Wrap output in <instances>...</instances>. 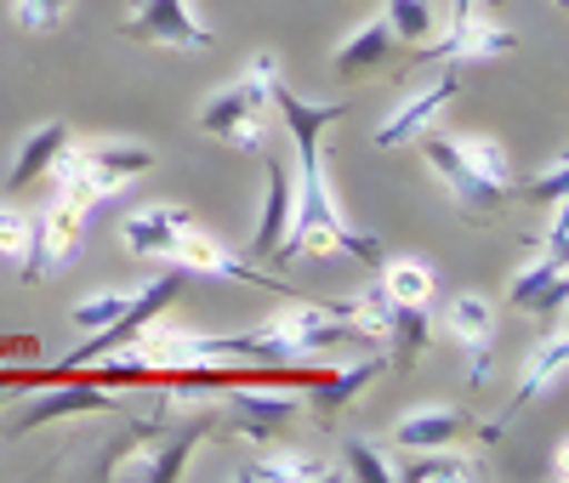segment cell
<instances>
[{
	"instance_id": "obj_1",
	"label": "cell",
	"mask_w": 569,
	"mask_h": 483,
	"mask_svg": "<svg viewBox=\"0 0 569 483\" xmlns=\"http://www.w3.org/2000/svg\"><path fill=\"white\" fill-rule=\"evenodd\" d=\"M330 251H348L359 262H382V239L376 233H359L342 222L337 200L325 188V165L319 154H297V211H291V228L273 245L279 262H297V256H330Z\"/></svg>"
},
{
	"instance_id": "obj_2",
	"label": "cell",
	"mask_w": 569,
	"mask_h": 483,
	"mask_svg": "<svg viewBox=\"0 0 569 483\" xmlns=\"http://www.w3.org/2000/svg\"><path fill=\"white\" fill-rule=\"evenodd\" d=\"M337 342H353V324L337 313V302L319 308V302H297L273 319H262L257 330L228 335L233 359H251V364H297L308 353H325Z\"/></svg>"
},
{
	"instance_id": "obj_3",
	"label": "cell",
	"mask_w": 569,
	"mask_h": 483,
	"mask_svg": "<svg viewBox=\"0 0 569 483\" xmlns=\"http://www.w3.org/2000/svg\"><path fill=\"white\" fill-rule=\"evenodd\" d=\"M149 165H154V154L137 149V142H98V149H63L52 177H58V193L80 200L86 211H98Z\"/></svg>"
},
{
	"instance_id": "obj_4",
	"label": "cell",
	"mask_w": 569,
	"mask_h": 483,
	"mask_svg": "<svg viewBox=\"0 0 569 483\" xmlns=\"http://www.w3.org/2000/svg\"><path fill=\"white\" fill-rule=\"evenodd\" d=\"M273 74H279V69H273L268 52L251 58V69L233 80V85H222L211 103L200 109V131L228 137V142H240V149H262V125H257V114L268 109V80H273Z\"/></svg>"
},
{
	"instance_id": "obj_5",
	"label": "cell",
	"mask_w": 569,
	"mask_h": 483,
	"mask_svg": "<svg viewBox=\"0 0 569 483\" xmlns=\"http://www.w3.org/2000/svg\"><path fill=\"white\" fill-rule=\"evenodd\" d=\"M182 284H188V273L177 268V273H160V279H149L137 290V296L126 302V313L114 319V324H103V330H91V342H80L69 359H63V370H86V364H98V359H109L114 348H126L131 335L142 330V324H154L177 296H182Z\"/></svg>"
},
{
	"instance_id": "obj_6",
	"label": "cell",
	"mask_w": 569,
	"mask_h": 483,
	"mask_svg": "<svg viewBox=\"0 0 569 483\" xmlns=\"http://www.w3.org/2000/svg\"><path fill=\"white\" fill-rule=\"evenodd\" d=\"M86 205L58 193V205H46L40 217H29V251H23V284H40L46 273H58L86 239Z\"/></svg>"
},
{
	"instance_id": "obj_7",
	"label": "cell",
	"mask_w": 569,
	"mask_h": 483,
	"mask_svg": "<svg viewBox=\"0 0 569 483\" xmlns=\"http://www.w3.org/2000/svg\"><path fill=\"white\" fill-rule=\"evenodd\" d=\"M518 46V34L512 29H501L496 18H485L479 12V0H456V18H450V29L439 34V46H427L421 40V58H433V63H490V58H507Z\"/></svg>"
},
{
	"instance_id": "obj_8",
	"label": "cell",
	"mask_w": 569,
	"mask_h": 483,
	"mask_svg": "<svg viewBox=\"0 0 569 483\" xmlns=\"http://www.w3.org/2000/svg\"><path fill=\"white\" fill-rule=\"evenodd\" d=\"M120 34L137 46H182V52L211 46V29L188 12V0H137L131 18L120 23Z\"/></svg>"
},
{
	"instance_id": "obj_9",
	"label": "cell",
	"mask_w": 569,
	"mask_h": 483,
	"mask_svg": "<svg viewBox=\"0 0 569 483\" xmlns=\"http://www.w3.org/2000/svg\"><path fill=\"white\" fill-rule=\"evenodd\" d=\"M456 91H461V69H456V63H445V74H439V80H427L421 91H410L405 103L382 120V131H376V149H399V142L421 137L427 125L439 120V109H450V103H456Z\"/></svg>"
},
{
	"instance_id": "obj_10",
	"label": "cell",
	"mask_w": 569,
	"mask_h": 483,
	"mask_svg": "<svg viewBox=\"0 0 569 483\" xmlns=\"http://www.w3.org/2000/svg\"><path fill=\"white\" fill-rule=\"evenodd\" d=\"M445 324H450V335L467 348V381L472 386H485L490 375H496V308L485 302V296H456L450 308H445Z\"/></svg>"
},
{
	"instance_id": "obj_11",
	"label": "cell",
	"mask_w": 569,
	"mask_h": 483,
	"mask_svg": "<svg viewBox=\"0 0 569 483\" xmlns=\"http://www.w3.org/2000/svg\"><path fill=\"white\" fill-rule=\"evenodd\" d=\"M171 268H182V273H211V279H246V284H262V290H284V284H273V273H257L246 256H233V251H222L217 239L206 233V228H194L188 222L182 233H177V245H171V256H166Z\"/></svg>"
},
{
	"instance_id": "obj_12",
	"label": "cell",
	"mask_w": 569,
	"mask_h": 483,
	"mask_svg": "<svg viewBox=\"0 0 569 483\" xmlns=\"http://www.w3.org/2000/svg\"><path fill=\"white\" fill-rule=\"evenodd\" d=\"M98 410H114V393L103 381H69V386H52V393H40L18 410L12 432H34L46 421H69V415H98Z\"/></svg>"
},
{
	"instance_id": "obj_13",
	"label": "cell",
	"mask_w": 569,
	"mask_h": 483,
	"mask_svg": "<svg viewBox=\"0 0 569 483\" xmlns=\"http://www.w3.org/2000/svg\"><path fill=\"white\" fill-rule=\"evenodd\" d=\"M421 154H427V165H433L439 177H445V188L456 193V205L461 211H472V217H485V211H496L507 193L501 188H490V182H479L467 165H461V154H456V142L450 137H433V131H421Z\"/></svg>"
},
{
	"instance_id": "obj_14",
	"label": "cell",
	"mask_w": 569,
	"mask_h": 483,
	"mask_svg": "<svg viewBox=\"0 0 569 483\" xmlns=\"http://www.w3.org/2000/svg\"><path fill=\"white\" fill-rule=\"evenodd\" d=\"M268 103L284 114V131H291L297 154H313V149H319V131H330V125L348 114V103H308V97H297L279 74L268 80Z\"/></svg>"
},
{
	"instance_id": "obj_15",
	"label": "cell",
	"mask_w": 569,
	"mask_h": 483,
	"mask_svg": "<svg viewBox=\"0 0 569 483\" xmlns=\"http://www.w3.org/2000/svg\"><path fill=\"white\" fill-rule=\"evenodd\" d=\"M194 222L182 205H149V211H131L126 222H120V245L131 251V256H171V245H177V233Z\"/></svg>"
},
{
	"instance_id": "obj_16",
	"label": "cell",
	"mask_w": 569,
	"mask_h": 483,
	"mask_svg": "<svg viewBox=\"0 0 569 483\" xmlns=\"http://www.w3.org/2000/svg\"><path fill=\"white\" fill-rule=\"evenodd\" d=\"M569 262L563 256H552V251H541L525 273L512 279V290H507V302L512 308H530V313H558L563 308V296H569V273H563Z\"/></svg>"
},
{
	"instance_id": "obj_17",
	"label": "cell",
	"mask_w": 569,
	"mask_h": 483,
	"mask_svg": "<svg viewBox=\"0 0 569 483\" xmlns=\"http://www.w3.org/2000/svg\"><path fill=\"white\" fill-rule=\"evenodd\" d=\"M472 421H467V410H450V404H421V410H410L399 426H393V444L399 450H450L461 432H467Z\"/></svg>"
},
{
	"instance_id": "obj_18",
	"label": "cell",
	"mask_w": 569,
	"mask_h": 483,
	"mask_svg": "<svg viewBox=\"0 0 569 483\" xmlns=\"http://www.w3.org/2000/svg\"><path fill=\"white\" fill-rule=\"evenodd\" d=\"M291 211H297V177L268 154V200H262V217H257V233H251V256H273V245L284 239V228H291Z\"/></svg>"
},
{
	"instance_id": "obj_19",
	"label": "cell",
	"mask_w": 569,
	"mask_h": 483,
	"mask_svg": "<svg viewBox=\"0 0 569 483\" xmlns=\"http://www.w3.org/2000/svg\"><path fill=\"white\" fill-rule=\"evenodd\" d=\"M222 393L233 410V432H246V439H268L273 426H284L297 415L291 393H257V386H222Z\"/></svg>"
},
{
	"instance_id": "obj_20",
	"label": "cell",
	"mask_w": 569,
	"mask_h": 483,
	"mask_svg": "<svg viewBox=\"0 0 569 483\" xmlns=\"http://www.w3.org/2000/svg\"><path fill=\"white\" fill-rule=\"evenodd\" d=\"M63 149H69V125H63V120L34 125V131L23 137V149H18L12 171H7V188H29V182H40L46 171L58 165V154H63Z\"/></svg>"
},
{
	"instance_id": "obj_21",
	"label": "cell",
	"mask_w": 569,
	"mask_h": 483,
	"mask_svg": "<svg viewBox=\"0 0 569 483\" xmlns=\"http://www.w3.org/2000/svg\"><path fill=\"white\" fill-rule=\"evenodd\" d=\"M206 432H211V421L200 415V421H188L177 439H166L149 461H137V466H126V477H142V483H171L182 466H188V455H194L200 444H206Z\"/></svg>"
},
{
	"instance_id": "obj_22",
	"label": "cell",
	"mask_w": 569,
	"mask_h": 483,
	"mask_svg": "<svg viewBox=\"0 0 569 483\" xmlns=\"http://www.w3.org/2000/svg\"><path fill=\"white\" fill-rule=\"evenodd\" d=\"M563 359H569V335H563V330H552L547 342L530 353V364H525V381H518V393H512V410H507V421H512L518 410H530V404L547 393V386L563 375Z\"/></svg>"
},
{
	"instance_id": "obj_23",
	"label": "cell",
	"mask_w": 569,
	"mask_h": 483,
	"mask_svg": "<svg viewBox=\"0 0 569 483\" xmlns=\"http://www.w3.org/2000/svg\"><path fill=\"white\" fill-rule=\"evenodd\" d=\"M393 29L382 23V18H370V23H359L348 40H342V52H337V74L342 80H353V74H365V69H376L388 52H393Z\"/></svg>"
},
{
	"instance_id": "obj_24",
	"label": "cell",
	"mask_w": 569,
	"mask_h": 483,
	"mask_svg": "<svg viewBox=\"0 0 569 483\" xmlns=\"http://www.w3.org/2000/svg\"><path fill=\"white\" fill-rule=\"evenodd\" d=\"M382 370H388V359H365V364H348V370H337V375H325V381L313 386V410H319V415H342Z\"/></svg>"
},
{
	"instance_id": "obj_25",
	"label": "cell",
	"mask_w": 569,
	"mask_h": 483,
	"mask_svg": "<svg viewBox=\"0 0 569 483\" xmlns=\"http://www.w3.org/2000/svg\"><path fill=\"white\" fill-rule=\"evenodd\" d=\"M456 142V154H461V165L479 177V182H490V188H501V193H512V160H507V149L496 137H450Z\"/></svg>"
},
{
	"instance_id": "obj_26",
	"label": "cell",
	"mask_w": 569,
	"mask_h": 483,
	"mask_svg": "<svg viewBox=\"0 0 569 483\" xmlns=\"http://www.w3.org/2000/svg\"><path fill=\"white\" fill-rule=\"evenodd\" d=\"M388 353H393V364H416L421 359V348H427V308H410V302H393V313H388Z\"/></svg>"
},
{
	"instance_id": "obj_27",
	"label": "cell",
	"mask_w": 569,
	"mask_h": 483,
	"mask_svg": "<svg viewBox=\"0 0 569 483\" xmlns=\"http://www.w3.org/2000/svg\"><path fill=\"white\" fill-rule=\"evenodd\" d=\"M240 477L251 483H325V477H337L325 461H297V450H273L268 461H251Z\"/></svg>"
},
{
	"instance_id": "obj_28",
	"label": "cell",
	"mask_w": 569,
	"mask_h": 483,
	"mask_svg": "<svg viewBox=\"0 0 569 483\" xmlns=\"http://www.w3.org/2000/svg\"><path fill=\"white\" fill-rule=\"evenodd\" d=\"M376 284H382L393 302H410V308H427V302H433V268H427V262H410V256L382 262V279H376Z\"/></svg>"
},
{
	"instance_id": "obj_29",
	"label": "cell",
	"mask_w": 569,
	"mask_h": 483,
	"mask_svg": "<svg viewBox=\"0 0 569 483\" xmlns=\"http://www.w3.org/2000/svg\"><path fill=\"white\" fill-rule=\"evenodd\" d=\"M382 23L393 29L399 46H421L427 34H433V0H388Z\"/></svg>"
},
{
	"instance_id": "obj_30",
	"label": "cell",
	"mask_w": 569,
	"mask_h": 483,
	"mask_svg": "<svg viewBox=\"0 0 569 483\" xmlns=\"http://www.w3.org/2000/svg\"><path fill=\"white\" fill-rule=\"evenodd\" d=\"M399 477H410V483H479L485 466L467 461V455H427V461L399 466Z\"/></svg>"
},
{
	"instance_id": "obj_31",
	"label": "cell",
	"mask_w": 569,
	"mask_h": 483,
	"mask_svg": "<svg viewBox=\"0 0 569 483\" xmlns=\"http://www.w3.org/2000/svg\"><path fill=\"white\" fill-rule=\"evenodd\" d=\"M12 18L23 34H52L69 18V0H12Z\"/></svg>"
},
{
	"instance_id": "obj_32",
	"label": "cell",
	"mask_w": 569,
	"mask_h": 483,
	"mask_svg": "<svg viewBox=\"0 0 569 483\" xmlns=\"http://www.w3.org/2000/svg\"><path fill=\"white\" fill-rule=\"evenodd\" d=\"M126 302H131L126 290H98V296L74 302V313H69V319H74L80 330H103V324H114V319L126 313Z\"/></svg>"
},
{
	"instance_id": "obj_33",
	"label": "cell",
	"mask_w": 569,
	"mask_h": 483,
	"mask_svg": "<svg viewBox=\"0 0 569 483\" xmlns=\"http://www.w3.org/2000/svg\"><path fill=\"white\" fill-rule=\"evenodd\" d=\"M348 472H353V477H370V483H399V466H388L382 450L365 444V439L348 444Z\"/></svg>"
},
{
	"instance_id": "obj_34",
	"label": "cell",
	"mask_w": 569,
	"mask_h": 483,
	"mask_svg": "<svg viewBox=\"0 0 569 483\" xmlns=\"http://www.w3.org/2000/svg\"><path fill=\"white\" fill-rule=\"evenodd\" d=\"M23 251H29V217L0 205V256H18L23 262Z\"/></svg>"
},
{
	"instance_id": "obj_35",
	"label": "cell",
	"mask_w": 569,
	"mask_h": 483,
	"mask_svg": "<svg viewBox=\"0 0 569 483\" xmlns=\"http://www.w3.org/2000/svg\"><path fill=\"white\" fill-rule=\"evenodd\" d=\"M563 182H569V160H552V171L530 177L525 193H530V200H563Z\"/></svg>"
},
{
	"instance_id": "obj_36",
	"label": "cell",
	"mask_w": 569,
	"mask_h": 483,
	"mask_svg": "<svg viewBox=\"0 0 569 483\" xmlns=\"http://www.w3.org/2000/svg\"><path fill=\"white\" fill-rule=\"evenodd\" d=\"M552 7H558V12H563V7H569V0H552Z\"/></svg>"
},
{
	"instance_id": "obj_37",
	"label": "cell",
	"mask_w": 569,
	"mask_h": 483,
	"mask_svg": "<svg viewBox=\"0 0 569 483\" xmlns=\"http://www.w3.org/2000/svg\"><path fill=\"white\" fill-rule=\"evenodd\" d=\"M0 399H7V381H0Z\"/></svg>"
}]
</instances>
